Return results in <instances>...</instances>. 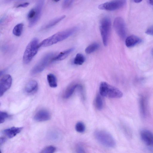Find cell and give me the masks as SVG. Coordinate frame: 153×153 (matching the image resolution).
<instances>
[{
  "label": "cell",
  "instance_id": "1",
  "mask_svg": "<svg viewBox=\"0 0 153 153\" xmlns=\"http://www.w3.org/2000/svg\"><path fill=\"white\" fill-rule=\"evenodd\" d=\"M77 29V27H74L58 32L39 43V48L49 46L63 40L74 33Z\"/></svg>",
  "mask_w": 153,
  "mask_h": 153
},
{
  "label": "cell",
  "instance_id": "2",
  "mask_svg": "<svg viewBox=\"0 0 153 153\" xmlns=\"http://www.w3.org/2000/svg\"><path fill=\"white\" fill-rule=\"evenodd\" d=\"M99 92L102 97L111 98H120L123 95L122 92L118 88L104 82L100 85Z\"/></svg>",
  "mask_w": 153,
  "mask_h": 153
},
{
  "label": "cell",
  "instance_id": "3",
  "mask_svg": "<svg viewBox=\"0 0 153 153\" xmlns=\"http://www.w3.org/2000/svg\"><path fill=\"white\" fill-rule=\"evenodd\" d=\"M39 40L36 38L33 39L27 46L23 57L25 64L29 63L37 53L39 48Z\"/></svg>",
  "mask_w": 153,
  "mask_h": 153
},
{
  "label": "cell",
  "instance_id": "4",
  "mask_svg": "<svg viewBox=\"0 0 153 153\" xmlns=\"http://www.w3.org/2000/svg\"><path fill=\"white\" fill-rule=\"evenodd\" d=\"M97 140L101 144L108 148H114L116 145L115 141L108 132L103 130H97L94 132Z\"/></svg>",
  "mask_w": 153,
  "mask_h": 153
},
{
  "label": "cell",
  "instance_id": "5",
  "mask_svg": "<svg viewBox=\"0 0 153 153\" xmlns=\"http://www.w3.org/2000/svg\"><path fill=\"white\" fill-rule=\"evenodd\" d=\"M111 28L110 19L105 16L101 20L100 23V29L104 45L106 46L108 44V38Z\"/></svg>",
  "mask_w": 153,
  "mask_h": 153
},
{
  "label": "cell",
  "instance_id": "6",
  "mask_svg": "<svg viewBox=\"0 0 153 153\" xmlns=\"http://www.w3.org/2000/svg\"><path fill=\"white\" fill-rule=\"evenodd\" d=\"M54 57L53 53H49L45 55L32 68L30 72L31 74H36L43 71L52 62Z\"/></svg>",
  "mask_w": 153,
  "mask_h": 153
},
{
  "label": "cell",
  "instance_id": "7",
  "mask_svg": "<svg viewBox=\"0 0 153 153\" xmlns=\"http://www.w3.org/2000/svg\"><path fill=\"white\" fill-rule=\"evenodd\" d=\"M126 3V0H114L100 4L99 9L108 11H114L123 7Z\"/></svg>",
  "mask_w": 153,
  "mask_h": 153
},
{
  "label": "cell",
  "instance_id": "8",
  "mask_svg": "<svg viewBox=\"0 0 153 153\" xmlns=\"http://www.w3.org/2000/svg\"><path fill=\"white\" fill-rule=\"evenodd\" d=\"M113 25L117 34L120 38L124 39L126 36V29L124 19L121 17H117L114 20Z\"/></svg>",
  "mask_w": 153,
  "mask_h": 153
},
{
  "label": "cell",
  "instance_id": "9",
  "mask_svg": "<svg viewBox=\"0 0 153 153\" xmlns=\"http://www.w3.org/2000/svg\"><path fill=\"white\" fill-rule=\"evenodd\" d=\"M12 78L8 74L2 77L0 80V96L1 97L10 87L12 83Z\"/></svg>",
  "mask_w": 153,
  "mask_h": 153
},
{
  "label": "cell",
  "instance_id": "10",
  "mask_svg": "<svg viewBox=\"0 0 153 153\" xmlns=\"http://www.w3.org/2000/svg\"><path fill=\"white\" fill-rule=\"evenodd\" d=\"M44 2V0H37L35 7L36 10L35 16L33 19L29 21L28 26L29 27H32L35 25L40 19Z\"/></svg>",
  "mask_w": 153,
  "mask_h": 153
},
{
  "label": "cell",
  "instance_id": "11",
  "mask_svg": "<svg viewBox=\"0 0 153 153\" xmlns=\"http://www.w3.org/2000/svg\"><path fill=\"white\" fill-rule=\"evenodd\" d=\"M142 140L147 145L153 147V134L147 130H142L140 133Z\"/></svg>",
  "mask_w": 153,
  "mask_h": 153
},
{
  "label": "cell",
  "instance_id": "12",
  "mask_svg": "<svg viewBox=\"0 0 153 153\" xmlns=\"http://www.w3.org/2000/svg\"><path fill=\"white\" fill-rule=\"evenodd\" d=\"M51 118L49 112L47 110L42 109L38 111L35 115L34 119L36 121L43 122L49 120Z\"/></svg>",
  "mask_w": 153,
  "mask_h": 153
},
{
  "label": "cell",
  "instance_id": "13",
  "mask_svg": "<svg viewBox=\"0 0 153 153\" xmlns=\"http://www.w3.org/2000/svg\"><path fill=\"white\" fill-rule=\"evenodd\" d=\"M38 87L37 82L35 80H32L27 84L25 88V91L27 94H32L37 91Z\"/></svg>",
  "mask_w": 153,
  "mask_h": 153
},
{
  "label": "cell",
  "instance_id": "14",
  "mask_svg": "<svg viewBox=\"0 0 153 153\" xmlns=\"http://www.w3.org/2000/svg\"><path fill=\"white\" fill-rule=\"evenodd\" d=\"M141 41V39L138 37L132 35L128 36L126 39L125 44L127 47L130 48L140 43Z\"/></svg>",
  "mask_w": 153,
  "mask_h": 153
},
{
  "label": "cell",
  "instance_id": "15",
  "mask_svg": "<svg viewBox=\"0 0 153 153\" xmlns=\"http://www.w3.org/2000/svg\"><path fill=\"white\" fill-rule=\"evenodd\" d=\"M22 128V127H13L4 129L3 131V133L8 138H11L19 133Z\"/></svg>",
  "mask_w": 153,
  "mask_h": 153
},
{
  "label": "cell",
  "instance_id": "16",
  "mask_svg": "<svg viewBox=\"0 0 153 153\" xmlns=\"http://www.w3.org/2000/svg\"><path fill=\"white\" fill-rule=\"evenodd\" d=\"M74 50V48H71L62 51L56 55L53 58L52 61L62 60L66 58Z\"/></svg>",
  "mask_w": 153,
  "mask_h": 153
},
{
  "label": "cell",
  "instance_id": "17",
  "mask_svg": "<svg viewBox=\"0 0 153 153\" xmlns=\"http://www.w3.org/2000/svg\"><path fill=\"white\" fill-rule=\"evenodd\" d=\"M79 85L76 84L69 85L66 88L63 93V97L64 98L67 99L70 98L73 95Z\"/></svg>",
  "mask_w": 153,
  "mask_h": 153
},
{
  "label": "cell",
  "instance_id": "18",
  "mask_svg": "<svg viewBox=\"0 0 153 153\" xmlns=\"http://www.w3.org/2000/svg\"><path fill=\"white\" fill-rule=\"evenodd\" d=\"M140 112L143 117H145L147 113V104L145 98L141 97L140 100Z\"/></svg>",
  "mask_w": 153,
  "mask_h": 153
},
{
  "label": "cell",
  "instance_id": "19",
  "mask_svg": "<svg viewBox=\"0 0 153 153\" xmlns=\"http://www.w3.org/2000/svg\"><path fill=\"white\" fill-rule=\"evenodd\" d=\"M65 17V15H63L55 18L47 23L44 26V28L45 29H48L52 27L63 19Z\"/></svg>",
  "mask_w": 153,
  "mask_h": 153
},
{
  "label": "cell",
  "instance_id": "20",
  "mask_svg": "<svg viewBox=\"0 0 153 153\" xmlns=\"http://www.w3.org/2000/svg\"><path fill=\"white\" fill-rule=\"evenodd\" d=\"M47 79L48 84L51 88H54L57 87V81L56 76L53 74H49L47 76Z\"/></svg>",
  "mask_w": 153,
  "mask_h": 153
},
{
  "label": "cell",
  "instance_id": "21",
  "mask_svg": "<svg viewBox=\"0 0 153 153\" xmlns=\"http://www.w3.org/2000/svg\"><path fill=\"white\" fill-rule=\"evenodd\" d=\"M102 96L100 94H98L95 99V106L97 109L99 110H102L104 106L103 100Z\"/></svg>",
  "mask_w": 153,
  "mask_h": 153
},
{
  "label": "cell",
  "instance_id": "22",
  "mask_svg": "<svg viewBox=\"0 0 153 153\" xmlns=\"http://www.w3.org/2000/svg\"><path fill=\"white\" fill-rule=\"evenodd\" d=\"M23 26L24 24L22 23H20L16 25L13 29V34L16 36H19L22 33Z\"/></svg>",
  "mask_w": 153,
  "mask_h": 153
},
{
  "label": "cell",
  "instance_id": "23",
  "mask_svg": "<svg viewBox=\"0 0 153 153\" xmlns=\"http://www.w3.org/2000/svg\"><path fill=\"white\" fill-rule=\"evenodd\" d=\"M99 47V44L97 43H94L88 46L85 49V52L86 53H91L96 50Z\"/></svg>",
  "mask_w": 153,
  "mask_h": 153
},
{
  "label": "cell",
  "instance_id": "24",
  "mask_svg": "<svg viewBox=\"0 0 153 153\" xmlns=\"http://www.w3.org/2000/svg\"><path fill=\"white\" fill-rule=\"evenodd\" d=\"M85 57L82 54L77 53L74 60V63L77 65H81L85 61Z\"/></svg>",
  "mask_w": 153,
  "mask_h": 153
},
{
  "label": "cell",
  "instance_id": "25",
  "mask_svg": "<svg viewBox=\"0 0 153 153\" xmlns=\"http://www.w3.org/2000/svg\"><path fill=\"white\" fill-rule=\"evenodd\" d=\"M75 128L77 132L82 133L85 131V126L83 122H79L76 124Z\"/></svg>",
  "mask_w": 153,
  "mask_h": 153
},
{
  "label": "cell",
  "instance_id": "26",
  "mask_svg": "<svg viewBox=\"0 0 153 153\" xmlns=\"http://www.w3.org/2000/svg\"><path fill=\"white\" fill-rule=\"evenodd\" d=\"M56 150V148L53 146H49L46 147L41 152L42 153H52Z\"/></svg>",
  "mask_w": 153,
  "mask_h": 153
},
{
  "label": "cell",
  "instance_id": "27",
  "mask_svg": "<svg viewBox=\"0 0 153 153\" xmlns=\"http://www.w3.org/2000/svg\"><path fill=\"white\" fill-rule=\"evenodd\" d=\"M36 10L35 7L31 9L27 15V18L29 21L33 19L35 16Z\"/></svg>",
  "mask_w": 153,
  "mask_h": 153
},
{
  "label": "cell",
  "instance_id": "28",
  "mask_svg": "<svg viewBox=\"0 0 153 153\" xmlns=\"http://www.w3.org/2000/svg\"><path fill=\"white\" fill-rule=\"evenodd\" d=\"M9 117L10 115L7 112L1 111L0 112V123L4 122L5 120Z\"/></svg>",
  "mask_w": 153,
  "mask_h": 153
},
{
  "label": "cell",
  "instance_id": "29",
  "mask_svg": "<svg viewBox=\"0 0 153 153\" xmlns=\"http://www.w3.org/2000/svg\"><path fill=\"white\" fill-rule=\"evenodd\" d=\"M74 0H64L63 2V8L65 9L70 7L72 4Z\"/></svg>",
  "mask_w": 153,
  "mask_h": 153
},
{
  "label": "cell",
  "instance_id": "30",
  "mask_svg": "<svg viewBox=\"0 0 153 153\" xmlns=\"http://www.w3.org/2000/svg\"><path fill=\"white\" fill-rule=\"evenodd\" d=\"M76 151L77 153H85V150L83 146L81 144H78L76 148Z\"/></svg>",
  "mask_w": 153,
  "mask_h": 153
},
{
  "label": "cell",
  "instance_id": "31",
  "mask_svg": "<svg viewBox=\"0 0 153 153\" xmlns=\"http://www.w3.org/2000/svg\"><path fill=\"white\" fill-rule=\"evenodd\" d=\"M146 33L149 35H153V25L150 27L146 30Z\"/></svg>",
  "mask_w": 153,
  "mask_h": 153
},
{
  "label": "cell",
  "instance_id": "32",
  "mask_svg": "<svg viewBox=\"0 0 153 153\" xmlns=\"http://www.w3.org/2000/svg\"><path fill=\"white\" fill-rule=\"evenodd\" d=\"M49 137H50L51 139L55 140L58 138V136L57 133L54 132L51 133L50 134Z\"/></svg>",
  "mask_w": 153,
  "mask_h": 153
},
{
  "label": "cell",
  "instance_id": "33",
  "mask_svg": "<svg viewBox=\"0 0 153 153\" xmlns=\"http://www.w3.org/2000/svg\"><path fill=\"white\" fill-rule=\"evenodd\" d=\"M29 4L28 2H25L19 4L16 7L17 8L18 7H25L28 6Z\"/></svg>",
  "mask_w": 153,
  "mask_h": 153
},
{
  "label": "cell",
  "instance_id": "34",
  "mask_svg": "<svg viewBox=\"0 0 153 153\" xmlns=\"http://www.w3.org/2000/svg\"><path fill=\"white\" fill-rule=\"evenodd\" d=\"M6 140V139L3 137H1L0 139V145H1L3 144Z\"/></svg>",
  "mask_w": 153,
  "mask_h": 153
},
{
  "label": "cell",
  "instance_id": "35",
  "mask_svg": "<svg viewBox=\"0 0 153 153\" xmlns=\"http://www.w3.org/2000/svg\"><path fill=\"white\" fill-rule=\"evenodd\" d=\"M24 0H4L5 2H12L14 1H22Z\"/></svg>",
  "mask_w": 153,
  "mask_h": 153
},
{
  "label": "cell",
  "instance_id": "36",
  "mask_svg": "<svg viewBox=\"0 0 153 153\" xmlns=\"http://www.w3.org/2000/svg\"><path fill=\"white\" fill-rule=\"evenodd\" d=\"M134 1L136 3H138L141 2L142 0H134Z\"/></svg>",
  "mask_w": 153,
  "mask_h": 153
},
{
  "label": "cell",
  "instance_id": "37",
  "mask_svg": "<svg viewBox=\"0 0 153 153\" xmlns=\"http://www.w3.org/2000/svg\"><path fill=\"white\" fill-rule=\"evenodd\" d=\"M149 2L150 4L153 5V0H149Z\"/></svg>",
  "mask_w": 153,
  "mask_h": 153
},
{
  "label": "cell",
  "instance_id": "38",
  "mask_svg": "<svg viewBox=\"0 0 153 153\" xmlns=\"http://www.w3.org/2000/svg\"><path fill=\"white\" fill-rule=\"evenodd\" d=\"M53 0L55 2H57L59 1H60V0Z\"/></svg>",
  "mask_w": 153,
  "mask_h": 153
}]
</instances>
